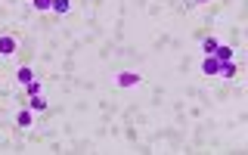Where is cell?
<instances>
[{
	"instance_id": "5b68a950",
	"label": "cell",
	"mask_w": 248,
	"mask_h": 155,
	"mask_svg": "<svg viewBox=\"0 0 248 155\" xmlns=\"http://www.w3.org/2000/svg\"><path fill=\"white\" fill-rule=\"evenodd\" d=\"M16 78H19V84H31V81H34V72H31L28 65H22L19 72H16Z\"/></svg>"
},
{
	"instance_id": "30bf717a",
	"label": "cell",
	"mask_w": 248,
	"mask_h": 155,
	"mask_svg": "<svg viewBox=\"0 0 248 155\" xmlns=\"http://www.w3.org/2000/svg\"><path fill=\"white\" fill-rule=\"evenodd\" d=\"M31 108H34V112H44V108H46V99L41 96V93H37V96H31Z\"/></svg>"
},
{
	"instance_id": "8992f818",
	"label": "cell",
	"mask_w": 248,
	"mask_h": 155,
	"mask_svg": "<svg viewBox=\"0 0 248 155\" xmlns=\"http://www.w3.org/2000/svg\"><path fill=\"white\" fill-rule=\"evenodd\" d=\"M50 10H53V13H59V16H65L68 10H72V0H53Z\"/></svg>"
},
{
	"instance_id": "8fae6325",
	"label": "cell",
	"mask_w": 248,
	"mask_h": 155,
	"mask_svg": "<svg viewBox=\"0 0 248 155\" xmlns=\"http://www.w3.org/2000/svg\"><path fill=\"white\" fill-rule=\"evenodd\" d=\"M31 3H34V10H41V13H46L53 6V0H31Z\"/></svg>"
},
{
	"instance_id": "6da1fadb",
	"label": "cell",
	"mask_w": 248,
	"mask_h": 155,
	"mask_svg": "<svg viewBox=\"0 0 248 155\" xmlns=\"http://www.w3.org/2000/svg\"><path fill=\"white\" fill-rule=\"evenodd\" d=\"M140 81H143V78H140L137 72H121L118 78H115V84H118V87H137Z\"/></svg>"
},
{
	"instance_id": "4fadbf2b",
	"label": "cell",
	"mask_w": 248,
	"mask_h": 155,
	"mask_svg": "<svg viewBox=\"0 0 248 155\" xmlns=\"http://www.w3.org/2000/svg\"><path fill=\"white\" fill-rule=\"evenodd\" d=\"M196 3H208V0H196Z\"/></svg>"
},
{
	"instance_id": "7a4b0ae2",
	"label": "cell",
	"mask_w": 248,
	"mask_h": 155,
	"mask_svg": "<svg viewBox=\"0 0 248 155\" xmlns=\"http://www.w3.org/2000/svg\"><path fill=\"white\" fill-rule=\"evenodd\" d=\"M16 46H19V41L10 37V34H3V37H0V56H13Z\"/></svg>"
},
{
	"instance_id": "7c38bea8",
	"label": "cell",
	"mask_w": 248,
	"mask_h": 155,
	"mask_svg": "<svg viewBox=\"0 0 248 155\" xmlns=\"http://www.w3.org/2000/svg\"><path fill=\"white\" fill-rule=\"evenodd\" d=\"M25 87H28V96H37V93H41V84H37V81H31V84H25Z\"/></svg>"
},
{
	"instance_id": "9c48e42d",
	"label": "cell",
	"mask_w": 248,
	"mask_h": 155,
	"mask_svg": "<svg viewBox=\"0 0 248 155\" xmlns=\"http://www.w3.org/2000/svg\"><path fill=\"white\" fill-rule=\"evenodd\" d=\"M214 50H217V41H214V37H205V41H202V53H205V56H211Z\"/></svg>"
},
{
	"instance_id": "ba28073f",
	"label": "cell",
	"mask_w": 248,
	"mask_h": 155,
	"mask_svg": "<svg viewBox=\"0 0 248 155\" xmlns=\"http://www.w3.org/2000/svg\"><path fill=\"white\" fill-rule=\"evenodd\" d=\"M16 124H19V127H31V112L28 108H22V112L16 115Z\"/></svg>"
},
{
	"instance_id": "52a82bcc",
	"label": "cell",
	"mask_w": 248,
	"mask_h": 155,
	"mask_svg": "<svg viewBox=\"0 0 248 155\" xmlns=\"http://www.w3.org/2000/svg\"><path fill=\"white\" fill-rule=\"evenodd\" d=\"M217 75H223V78H236V62H220V72H217Z\"/></svg>"
},
{
	"instance_id": "3957f363",
	"label": "cell",
	"mask_w": 248,
	"mask_h": 155,
	"mask_svg": "<svg viewBox=\"0 0 248 155\" xmlns=\"http://www.w3.org/2000/svg\"><path fill=\"white\" fill-rule=\"evenodd\" d=\"M211 56H214L217 62H230V59H232V46H227V44H217V50L211 53Z\"/></svg>"
},
{
	"instance_id": "277c9868",
	"label": "cell",
	"mask_w": 248,
	"mask_h": 155,
	"mask_svg": "<svg viewBox=\"0 0 248 155\" xmlns=\"http://www.w3.org/2000/svg\"><path fill=\"white\" fill-rule=\"evenodd\" d=\"M202 72H205V75H217V72H220V62H217L214 56H205V62H202Z\"/></svg>"
}]
</instances>
